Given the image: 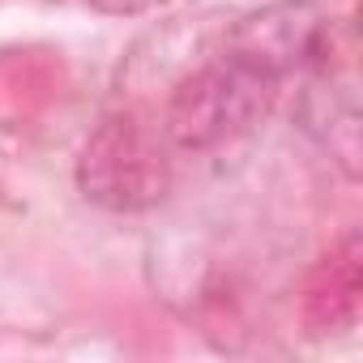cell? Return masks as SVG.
<instances>
[{
    "label": "cell",
    "mask_w": 363,
    "mask_h": 363,
    "mask_svg": "<svg viewBox=\"0 0 363 363\" xmlns=\"http://www.w3.org/2000/svg\"><path fill=\"white\" fill-rule=\"evenodd\" d=\"M274 90H278L274 82H265L261 73H252L248 65L223 52L218 60H210L206 69L179 82V90L171 94L162 133L184 154L218 150L223 141H235L269 111Z\"/></svg>",
    "instance_id": "obj_1"
},
{
    "label": "cell",
    "mask_w": 363,
    "mask_h": 363,
    "mask_svg": "<svg viewBox=\"0 0 363 363\" xmlns=\"http://www.w3.org/2000/svg\"><path fill=\"white\" fill-rule=\"evenodd\" d=\"M77 189L90 206L111 214H137L154 206L167 193V162L158 141L133 116L103 120L77 158Z\"/></svg>",
    "instance_id": "obj_2"
},
{
    "label": "cell",
    "mask_w": 363,
    "mask_h": 363,
    "mask_svg": "<svg viewBox=\"0 0 363 363\" xmlns=\"http://www.w3.org/2000/svg\"><path fill=\"white\" fill-rule=\"evenodd\" d=\"M329 18L312 0H278L235 22L227 35V56L261 73L265 82L282 86L286 77H308L329 65Z\"/></svg>",
    "instance_id": "obj_3"
},
{
    "label": "cell",
    "mask_w": 363,
    "mask_h": 363,
    "mask_svg": "<svg viewBox=\"0 0 363 363\" xmlns=\"http://www.w3.org/2000/svg\"><path fill=\"white\" fill-rule=\"evenodd\" d=\"M295 120L342 171L350 175L359 171V103H354L350 82L329 77V65L303 77Z\"/></svg>",
    "instance_id": "obj_4"
},
{
    "label": "cell",
    "mask_w": 363,
    "mask_h": 363,
    "mask_svg": "<svg viewBox=\"0 0 363 363\" xmlns=\"http://www.w3.org/2000/svg\"><path fill=\"white\" fill-rule=\"evenodd\" d=\"M359 291H363V274H359V235H346L325 265L316 269L312 286H308V320L316 329H346L359 316Z\"/></svg>",
    "instance_id": "obj_5"
}]
</instances>
